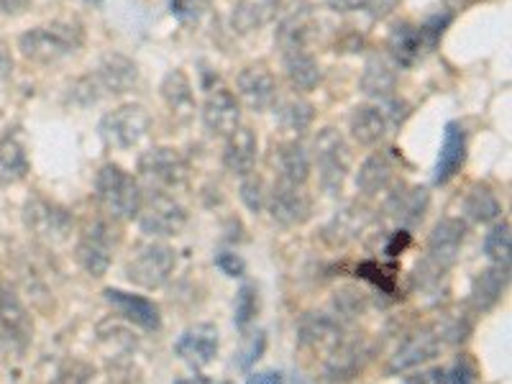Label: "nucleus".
Returning a JSON list of instances; mask_svg holds the SVG:
<instances>
[{
  "label": "nucleus",
  "instance_id": "1",
  "mask_svg": "<svg viewBox=\"0 0 512 384\" xmlns=\"http://www.w3.org/2000/svg\"><path fill=\"white\" fill-rule=\"evenodd\" d=\"M95 200L108 221H134L139 216L144 192L134 175H128L118 164L108 162L95 175Z\"/></svg>",
  "mask_w": 512,
  "mask_h": 384
},
{
  "label": "nucleus",
  "instance_id": "2",
  "mask_svg": "<svg viewBox=\"0 0 512 384\" xmlns=\"http://www.w3.org/2000/svg\"><path fill=\"white\" fill-rule=\"evenodd\" d=\"M139 67L123 54H108L100 59L98 70L85 75L72 85V103L93 105L105 95H123L136 88Z\"/></svg>",
  "mask_w": 512,
  "mask_h": 384
},
{
  "label": "nucleus",
  "instance_id": "3",
  "mask_svg": "<svg viewBox=\"0 0 512 384\" xmlns=\"http://www.w3.org/2000/svg\"><path fill=\"white\" fill-rule=\"evenodd\" d=\"M82 41H85V34L80 26L57 21L49 26H34L18 36V49L29 62L54 64L72 57L82 47Z\"/></svg>",
  "mask_w": 512,
  "mask_h": 384
},
{
  "label": "nucleus",
  "instance_id": "4",
  "mask_svg": "<svg viewBox=\"0 0 512 384\" xmlns=\"http://www.w3.org/2000/svg\"><path fill=\"white\" fill-rule=\"evenodd\" d=\"M177 267V254L169 244L162 241H144L134 246L131 256L126 259V280L144 290H159L169 282Z\"/></svg>",
  "mask_w": 512,
  "mask_h": 384
},
{
  "label": "nucleus",
  "instance_id": "5",
  "mask_svg": "<svg viewBox=\"0 0 512 384\" xmlns=\"http://www.w3.org/2000/svg\"><path fill=\"white\" fill-rule=\"evenodd\" d=\"M313 162L318 167L320 187L328 195H336L344 187L346 175L351 169V149L346 139L338 134V128H320L313 141Z\"/></svg>",
  "mask_w": 512,
  "mask_h": 384
},
{
  "label": "nucleus",
  "instance_id": "6",
  "mask_svg": "<svg viewBox=\"0 0 512 384\" xmlns=\"http://www.w3.org/2000/svg\"><path fill=\"white\" fill-rule=\"evenodd\" d=\"M152 126V116L141 103H123L113 108L111 113H105L98 123V134L108 149H134Z\"/></svg>",
  "mask_w": 512,
  "mask_h": 384
},
{
  "label": "nucleus",
  "instance_id": "7",
  "mask_svg": "<svg viewBox=\"0 0 512 384\" xmlns=\"http://www.w3.org/2000/svg\"><path fill=\"white\" fill-rule=\"evenodd\" d=\"M116 231H113L111 221L108 218H95V221L85 223V228L80 231V239H77L75 259L82 267V272L90 274V277H103L108 269H111L113 249H116Z\"/></svg>",
  "mask_w": 512,
  "mask_h": 384
},
{
  "label": "nucleus",
  "instance_id": "8",
  "mask_svg": "<svg viewBox=\"0 0 512 384\" xmlns=\"http://www.w3.org/2000/svg\"><path fill=\"white\" fill-rule=\"evenodd\" d=\"M24 226L47 244H64L75 228V218L64 205L44 195H31L24 205Z\"/></svg>",
  "mask_w": 512,
  "mask_h": 384
},
{
  "label": "nucleus",
  "instance_id": "9",
  "mask_svg": "<svg viewBox=\"0 0 512 384\" xmlns=\"http://www.w3.org/2000/svg\"><path fill=\"white\" fill-rule=\"evenodd\" d=\"M139 226L146 236L154 239H167V236H177L187 223V210L175 195H169L164 190H152L141 200L139 208Z\"/></svg>",
  "mask_w": 512,
  "mask_h": 384
},
{
  "label": "nucleus",
  "instance_id": "10",
  "mask_svg": "<svg viewBox=\"0 0 512 384\" xmlns=\"http://www.w3.org/2000/svg\"><path fill=\"white\" fill-rule=\"evenodd\" d=\"M139 175L152 190H177L190 180V162L172 146H154L139 157Z\"/></svg>",
  "mask_w": 512,
  "mask_h": 384
},
{
  "label": "nucleus",
  "instance_id": "11",
  "mask_svg": "<svg viewBox=\"0 0 512 384\" xmlns=\"http://www.w3.org/2000/svg\"><path fill=\"white\" fill-rule=\"evenodd\" d=\"M34 341V320L8 285H0V349L24 354Z\"/></svg>",
  "mask_w": 512,
  "mask_h": 384
},
{
  "label": "nucleus",
  "instance_id": "12",
  "mask_svg": "<svg viewBox=\"0 0 512 384\" xmlns=\"http://www.w3.org/2000/svg\"><path fill=\"white\" fill-rule=\"evenodd\" d=\"M464 239L466 223L461 218H443L433 226L431 236H428V259H425V264L433 267V274H443L454 267Z\"/></svg>",
  "mask_w": 512,
  "mask_h": 384
},
{
  "label": "nucleus",
  "instance_id": "13",
  "mask_svg": "<svg viewBox=\"0 0 512 384\" xmlns=\"http://www.w3.org/2000/svg\"><path fill=\"white\" fill-rule=\"evenodd\" d=\"M264 208L269 210L274 223H280L285 228L303 226L310 218V198L303 192V187L287 185V182H277L272 187V192H267V203Z\"/></svg>",
  "mask_w": 512,
  "mask_h": 384
},
{
  "label": "nucleus",
  "instance_id": "14",
  "mask_svg": "<svg viewBox=\"0 0 512 384\" xmlns=\"http://www.w3.org/2000/svg\"><path fill=\"white\" fill-rule=\"evenodd\" d=\"M203 123L213 136H228L241 126V103L228 88H210L203 100Z\"/></svg>",
  "mask_w": 512,
  "mask_h": 384
},
{
  "label": "nucleus",
  "instance_id": "15",
  "mask_svg": "<svg viewBox=\"0 0 512 384\" xmlns=\"http://www.w3.org/2000/svg\"><path fill=\"white\" fill-rule=\"evenodd\" d=\"M443 346H446V341H443L436 326L423 328V331L413 333L408 341H402V346L395 351V356L390 359V367H387V372L402 374V372H410V369L420 367V364H428V361H433L438 354H441Z\"/></svg>",
  "mask_w": 512,
  "mask_h": 384
},
{
  "label": "nucleus",
  "instance_id": "16",
  "mask_svg": "<svg viewBox=\"0 0 512 384\" xmlns=\"http://www.w3.org/2000/svg\"><path fill=\"white\" fill-rule=\"evenodd\" d=\"M236 90L249 111L262 113L272 108L277 100V77L272 75L267 64H249L236 77Z\"/></svg>",
  "mask_w": 512,
  "mask_h": 384
},
{
  "label": "nucleus",
  "instance_id": "17",
  "mask_svg": "<svg viewBox=\"0 0 512 384\" xmlns=\"http://www.w3.org/2000/svg\"><path fill=\"white\" fill-rule=\"evenodd\" d=\"M267 162L277 172V182L303 187L310 180L313 162H310V154L305 152V146L300 141H277V144H272Z\"/></svg>",
  "mask_w": 512,
  "mask_h": 384
},
{
  "label": "nucleus",
  "instance_id": "18",
  "mask_svg": "<svg viewBox=\"0 0 512 384\" xmlns=\"http://www.w3.org/2000/svg\"><path fill=\"white\" fill-rule=\"evenodd\" d=\"M218 346H221L218 328L210 326V323H198L177 338L175 354L182 361H187L192 369H205L210 361L216 359Z\"/></svg>",
  "mask_w": 512,
  "mask_h": 384
},
{
  "label": "nucleus",
  "instance_id": "19",
  "mask_svg": "<svg viewBox=\"0 0 512 384\" xmlns=\"http://www.w3.org/2000/svg\"><path fill=\"white\" fill-rule=\"evenodd\" d=\"M315 36V13L310 6H292L290 11L282 16V21L274 29V41L280 52H297V49H308L310 41Z\"/></svg>",
  "mask_w": 512,
  "mask_h": 384
},
{
  "label": "nucleus",
  "instance_id": "20",
  "mask_svg": "<svg viewBox=\"0 0 512 384\" xmlns=\"http://www.w3.org/2000/svg\"><path fill=\"white\" fill-rule=\"evenodd\" d=\"M103 297L105 303L111 305L121 318H126L128 323H134V326L144 328V331H159V326H162L159 308L152 300H146V297L134 295V292L116 290V287H108V290L103 292Z\"/></svg>",
  "mask_w": 512,
  "mask_h": 384
},
{
  "label": "nucleus",
  "instance_id": "21",
  "mask_svg": "<svg viewBox=\"0 0 512 384\" xmlns=\"http://www.w3.org/2000/svg\"><path fill=\"white\" fill-rule=\"evenodd\" d=\"M344 338V326L336 315L308 313L297 326V344L300 349L331 351Z\"/></svg>",
  "mask_w": 512,
  "mask_h": 384
},
{
  "label": "nucleus",
  "instance_id": "22",
  "mask_svg": "<svg viewBox=\"0 0 512 384\" xmlns=\"http://www.w3.org/2000/svg\"><path fill=\"white\" fill-rule=\"evenodd\" d=\"M466 162V131L461 123L451 121L443 128L441 152H438L436 172H433V182L436 185H446L459 175V169Z\"/></svg>",
  "mask_w": 512,
  "mask_h": 384
},
{
  "label": "nucleus",
  "instance_id": "23",
  "mask_svg": "<svg viewBox=\"0 0 512 384\" xmlns=\"http://www.w3.org/2000/svg\"><path fill=\"white\" fill-rule=\"evenodd\" d=\"M369 359V349L361 338H341L331 351H328L326 374L333 382H346V379L359 377Z\"/></svg>",
  "mask_w": 512,
  "mask_h": 384
},
{
  "label": "nucleus",
  "instance_id": "24",
  "mask_svg": "<svg viewBox=\"0 0 512 384\" xmlns=\"http://www.w3.org/2000/svg\"><path fill=\"white\" fill-rule=\"evenodd\" d=\"M256 154H259V139H256L254 128L239 126L226 139L223 167H226L233 177H246L254 172Z\"/></svg>",
  "mask_w": 512,
  "mask_h": 384
},
{
  "label": "nucleus",
  "instance_id": "25",
  "mask_svg": "<svg viewBox=\"0 0 512 384\" xmlns=\"http://www.w3.org/2000/svg\"><path fill=\"white\" fill-rule=\"evenodd\" d=\"M387 49L397 67H413L425 57V52H431L420 26L408 24V21L392 26L390 36H387Z\"/></svg>",
  "mask_w": 512,
  "mask_h": 384
},
{
  "label": "nucleus",
  "instance_id": "26",
  "mask_svg": "<svg viewBox=\"0 0 512 384\" xmlns=\"http://www.w3.org/2000/svg\"><path fill=\"white\" fill-rule=\"evenodd\" d=\"M428 203H431V195L425 187L400 185L395 192H390L384 210L402 226H415V223L423 221Z\"/></svg>",
  "mask_w": 512,
  "mask_h": 384
},
{
  "label": "nucleus",
  "instance_id": "27",
  "mask_svg": "<svg viewBox=\"0 0 512 384\" xmlns=\"http://www.w3.org/2000/svg\"><path fill=\"white\" fill-rule=\"evenodd\" d=\"M390 118L379 105H356L349 116L351 139L361 146H377L387 136Z\"/></svg>",
  "mask_w": 512,
  "mask_h": 384
},
{
  "label": "nucleus",
  "instance_id": "28",
  "mask_svg": "<svg viewBox=\"0 0 512 384\" xmlns=\"http://www.w3.org/2000/svg\"><path fill=\"white\" fill-rule=\"evenodd\" d=\"M507 282H510V267H492L482 269V272L474 277L472 282V305L477 313H489V310L495 308L500 303V297L505 295Z\"/></svg>",
  "mask_w": 512,
  "mask_h": 384
},
{
  "label": "nucleus",
  "instance_id": "29",
  "mask_svg": "<svg viewBox=\"0 0 512 384\" xmlns=\"http://www.w3.org/2000/svg\"><path fill=\"white\" fill-rule=\"evenodd\" d=\"M359 88L361 93L374 100H395L397 72L390 59L379 57V54L369 57L364 64V72H361Z\"/></svg>",
  "mask_w": 512,
  "mask_h": 384
},
{
  "label": "nucleus",
  "instance_id": "30",
  "mask_svg": "<svg viewBox=\"0 0 512 384\" xmlns=\"http://www.w3.org/2000/svg\"><path fill=\"white\" fill-rule=\"evenodd\" d=\"M392 180H395V162L387 152H374L372 157L361 162L359 172H356V187L367 198L390 190Z\"/></svg>",
  "mask_w": 512,
  "mask_h": 384
},
{
  "label": "nucleus",
  "instance_id": "31",
  "mask_svg": "<svg viewBox=\"0 0 512 384\" xmlns=\"http://www.w3.org/2000/svg\"><path fill=\"white\" fill-rule=\"evenodd\" d=\"M280 11V0H239L231 13V29L249 36L267 26Z\"/></svg>",
  "mask_w": 512,
  "mask_h": 384
},
{
  "label": "nucleus",
  "instance_id": "32",
  "mask_svg": "<svg viewBox=\"0 0 512 384\" xmlns=\"http://www.w3.org/2000/svg\"><path fill=\"white\" fill-rule=\"evenodd\" d=\"M159 93H162V100L167 103L169 111L175 113L177 118H182V121L195 113V93H192V82L182 70L167 72L162 85H159Z\"/></svg>",
  "mask_w": 512,
  "mask_h": 384
},
{
  "label": "nucleus",
  "instance_id": "33",
  "mask_svg": "<svg viewBox=\"0 0 512 384\" xmlns=\"http://www.w3.org/2000/svg\"><path fill=\"white\" fill-rule=\"evenodd\" d=\"M29 154L18 134H6L0 139V185H16L29 175Z\"/></svg>",
  "mask_w": 512,
  "mask_h": 384
},
{
  "label": "nucleus",
  "instance_id": "34",
  "mask_svg": "<svg viewBox=\"0 0 512 384\" xmlns=\"http://www.w3.org/2000/svg\"><path fill=\"white\" fill-rule=\"evenodd\" d=\"M274 121L280 123L290 134H303L308 131L310 123L315 118V108L310 100L300 98V95H287V98L274 100Z\"/></svg>",
  "mask_w": 512,
  "mask_h": 384
},
{
  "label": "nucleus",
  "instance_id": "35",
  "mask_svg": "<svg viewBox=\"0 0 512 384\" xmlns=\"http://www.w3.org/2000/svg\"><path fill=\"white\" fill-rule=\"evenodd\" d=\"M282 64H285V75L290 85L300 93L318 88L320 82V67L318 59L308 52V49H297V52L282 54Z\"/></svg>",
  "mask_w": 512,
  "mask_h": 384
},
{
  "label": "nucleus",
  "instance_id": "36",
  "mask_svg": "<svg viewBox=\"0 0 512 384\" xmlns=\"http://www.w3.org/2000/svg\"><path fill=\"white\" fill-rule=\"evenodd\" d=\"M464 213L466 218H472L474 223H492L502 216V205L489 187L474 185L472 190L466 192Z\"/></svg>",
  "mask_w": 512,
  "mask_h": 384
},
{
  "label": "nucleus",
  "instance_id": "37",
  "mask_svg": "<svg viewBox=\"0 0 512 384\" xmlns=\"http://www.w3.org/2000/svg\"><path fill=\"white\" fill-rule=\"evenodd\" d=\"M367 223H369L367 210L359 208V205H346L344 210H338L336 216H333L331 226L326 228V233L336 241V244H346V241L356 239V236L364 231Z\"/></svg>",
  "mask_w": 512,
  "mask_h": 384
},
{
  "label": "nucleus",
  "instance_id": "38",
  "mask_svg": "<svg viewBox=\"0 0 512 384\" xmlns=\"http://www.w3.org/2000/svg\"><path fill=\"white\" fill-rule=\"evenodd\" d=\"M510 246H512V236H510V223L502 221L495 223V226L489 228V233L484 236V254L492 264L497 267H510Z\"/></svg>",
  "mask_w": 512,
  "mask_h": 384
},
{
  "label": "nucleus",
  "instance_id": "39",
  "mask_svg": "<svg viewBox=\"0 0 512 384\" xmlns=\"http://www.w3.org/2000/svg\"><path fill=\"white\" fill-rule=\"evenodd\" d=\"M333 310L338 320H354L367 310V292L356 290V287H341L333 297Z\"/></svg>",
  "mask_w": 512,
  "mask_h": 384
},
{
  "label": "nucleus",
  "instance_id": "40",
  "mask_svg": "<svg viewBox=\"0 0 512 384\" xmlns=\"http://www.w3.org/2000/svg\"><path fill=\"white\" fill-rule=\"evenodd\" d=\"M256 310H259V292L254 285H241V290L236 292V305H233V323L236 328L244 331L251 320L256 318Z\"/></svg>",
  "mask_w": 512,
  "mask_h": 384
},
{
  "label": "nucleus",
  "instance_id": "41",
  "mask_svg": "<svg viewBox=\"0 0 512 384\" xmlns=\"http://www.w3.org/2000/svg\"><path fill=\"white\" fill-rule=\"evenodd\" d=\"M241 200L251 213H262L264 203H267V187H264L262 177L254 175V172L241 177Z\"/></svg>",
  "mask_w": 512,
  "mask_h": 384
},
{
  "label": "nucleus",
  "instance_id": "42",
  "mask_svg": "<svg viewBox=\"0 0 512 384\" xmlns=\"http://www.w3.org/2000/svg\"><path fill=\"white\" fill-rule=\"evenodd\" d=\"M448 384H477V364L466 354L454 361V367L446 369Z\"/></svg>",
  "mask_w": 512,
  "mask_h": 384
},
{
  "label": "nucleus",
  "instance_id": "43",
  "mask_svg": "<svg viewBox=\"0 0 512 384\" xmlns=\"http://www.w3.org/2000/svg\"><path fill=\"white\" fill-rule=\"evenodd\" d=\"M90 377H93V369L82 361H70L59 369V374L54 377L52 384H88Z\"/></svg>",
  "mask_w": 512,
  "mask_h": 384
},
{
  "label": "nucleus",
  "instance_id": "44",
  "mask_svg": "<svg viewBox=\"0 0 512 384\" xmlns=\"http://www.w3.org/2000/svg\"><path fill=\"white\" fill-rule=\"evenodd\" d=\"M264 346H267V336H264V331L254 333V338L249 341V346H246L244 351L239 354V359H236V364H239V369H251L256 364V361L262 359L264 354Z\"/></svg>",
  "mask_w": 512,
  "mask_h": 384
},
{
  "label": "nucleus",
  "instance_id": "45",
  "mask_svg": "<svg viewBox=\"0 0 512 384\" xmlns=\"http://www.w3.org/2000/svg\"><path fill=\"white\" fill-rule=\"evenodd\" d=\"M210 0H175L172 3V13L182 21H198L205 11H208Z\"/></svg>",
  "mask_w": 512,
  "mask_h": 384
},
{
  "label": "nucleus",
  "instance_id": "46",
  "mask_svg": "<svg viewBox=\"0 0 512 384\" xmlns=\"http://www.w3.org/2000/svg\"><path fill=\"white\" fill-rule=\"evenodd\" d=\"M216 267L221 269L226 277H244L246 264L239 254H233V251H218L216 254Z\"/></svg>",
  "mask_w": 512,
  "mask_h": 384
},
{
  "label": "nucleus",
  "instance_id": "47",
  "mask_svg": "<svg viewBox=\"0 0 512 384\" xmlns=\"http://www.w3.org/2000/svg\"><path fill=\"white\" fill-rule=\"evenodd\" d=\"M408 384H448L446 369H428L408 379Z\"/></svg>",
  "mask_w": 512,
  "mask_h": 384
},
{
  "label": "nucleus",
  "instance_id": "48",
  "mask_svg": "<svg viewBox=\"0 0 512 384\" xmlns=\"http://www.w3.org/2000/svg\"><path fill=\"white\" fill-rule=\"evenodd\" d=\"M328 8H333L336 13H351L361 11V8L369 6V0H326Z\"/></svg>",
  "mask_w": 512,
  "mask_h": 384
},
{
  "label": "nucleus",
  "instance_id": "49",
  "mask_svg": "<svg viewBox=\"0 0 512 384\" xmlns=\"http://www.w3.org/2000/svg\"><path fill=\"white\" fill-rule=\"evenodd\" d=\"M31 8V0H0V13L3 16H21Z\"/></svg>",
  "mask_w": 512,
  "mask_h": 384
},
{
  "label": "nucleus",
  "instance_id": "50",
  "mask_svg": "<svg viewBox=\"0 0 512 384\" xmlns=\"http://www.w3.org/2000/svg\"><path fill=\"white\" fill-rule=\"evenodd\" d=\"M397 0H369V13H372V18H384L390 16L392 11H395Z\"/></svg>",
  "mask_w": 512,
  "mask_h": 384
},
{
  "label": "nucleus",
  "instance_id": "51",
  "mask_svg": "<svg viewBox=\"0 0 512 384\" xmlns=\"http://www.w3.org/2000/svg\"><path fill=\"white\" fill-rule=\"evenodd\" d=\"M408 244H410V233L400 231V236H392V241L387 244V249H384V251H387L390 256H397Z\"/></svg>",
  "mask_w": 512,
  "mask_h": 384
},
{
  "label": "nucleus",
  "instance_id": "52",
  "mask_svg": "<svg viewBox=\"0 0 512 384\" xmlns=\"http://www.w3.org/2000/svg\"><path fill=\"white\" fill-rule=\"evenodd\" d=\"M249 384H285V377L280 372H262L251 377Z\"/></svg>",
  "mask_w": 512,
  "mask_h": 384
},
{
  "label": "nucleus",
  "instance_id": "53",
  "mask_svg": "<svg viewBox=\"0 0 512 384\" xmlns=\"http://www.w3.org/2000/svg\"><path fill=\"white\" fill-rule=\"evenodd\" d=\"M11 70H13V59H11V54L6 52V47H3V44H0V82L6 80L8 75H11Z\"/></svg>",
  "mask_w": 512,
  "mask_h": 384
}]
</instances>
